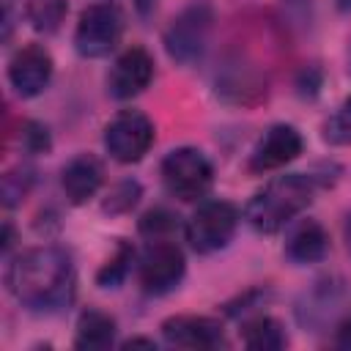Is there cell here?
Here are the masks:
<instances>
[{
    "label": "cell",
    "instance_id": "cell-1",
    "mask_svg": "<svg viewBox=\"0 0 351 351\" xmlns=\"http://www.w3.org/2000/svg\"><path fill=\"white\" fill-rule=\"evenodd\" d=\"M5 288L22 307L33 313H58L74 302V263L60 247L25 250L8 263Z\"/></svg>",
    "mask_w": 351,
    "mask_h": 351
},
{
    "label": "cell",
    "instance_id": "cell-2",
    "mask_svg": "<svg viewBox=\"0 0 351 351\" xmlns=\"http://www.w3.org/2000/svg\"><path fill=\"white\" fill-rule=\"evenodd\" d=\"M313 195H315L313 176H302V173L277 176L250 197L244 208V219L258 233H277L313 203Z\"/></svg>",
    "mask_w": 351,
    "mask_h": 351
},
{
    "label": "cell",
    "instance_id": "cell-3",
    "mask_svg": "<svg viewBox=\"0 0 351 351\" xmlns=\"http://www.w3.org/2000/svg\"><path fill=\"white\" fill-rule=\"evenodd\" d=\"M162 181L173 197L184 203L200 200L214 184V167L200 148L181 145L162 159Z\"/></svg>",
    "mask_w": 351,
    "mask_h": 351
},
{
    "label": "cell",
    "instance_id": "cell-4",
    "mask_svg": "<svg viewBox=\"0 0 351 351\" xmlns=\"http://www.w3.org/2000/svg\"><path fill=\"white\" fill-rule=\"evenodd\" d=\"M239 228V208L228 200H206L197 206V211L189 217L186 222V241L195 252L208 255L217 252L222 247H228V241L233 239Z\"/></svg>",
    "mask_w": 351,
    "mask_h": 351
},
{
    "label": "cell",
    "instance_id": "cell-5",
    "mask_svg": "<svg viewBox=\"0 0 351 351\" xmlns=\"http://www.w3.org/2000/svg\"><path fill=\"white\" fill-rule=\"evenodd\" d=\"M123 33V16L112 3H90L77 22L74 47L82 58H104L110 55Z\"/></svg>",
    "mask_w": 351,
    "mask_h": 351
},
{
    "label": "cell",
    "instance_id": "cell-6",
    "mask_svg": "<svg viewBox=\"0 0 351 351\" xmlns=\"http://www.w3.org/2000/svg\"><path fill=\"white\" fill-rule=\"evenodd\" d=\"M151 145H154V123L140 110H121L104 126V148L121 165L140 162Z\"/></svg>",
    "mask_w": 351,
    "mask_h": 351
},
{
    "label": "cell",
    "instance_id": "cell-7",
    "mask_svg": "<svg viewBox=\"0 0 351 351\" xmlns=\"http://www.w3.org/2000/svg\"><path fill=\"white\" fill-rule=\"evenodd\" d=\"M211 8L206 3H197V5H189L184 8L173 22L170 27L165 30V49L173 60L178 63H195L206 44H208V33H211Z\"/></svg>",
    "mask_w": 351,
    "mask_h": 351
},
{
    "label": "cell",
    "instance_id": "cell-8",
    "mask_svg": "<svg viewBox=\"0 0 351 351\" xmlns=\"http://www.w3.org/2000/svg\"><path fill=\"white\" fill-rule=\"evenodd\" d=\"M184 271H186V261H184L181 247L173 239H151L137 266L140 285L148 293L173 291L181 282Z\"/></svg>",
    "mask_w": 351,
    "mask_h": 351
},
{
    "label": "cell",
    "instance_id": "cell-9",
    "mask_svg": "<svg viewBox=\"0 0 351 351\" xmlns=\"http://www.w3.org/2000/svg\"><path fill=\"white\" fill-rule=\"evenodd\" d=\"M52 71H55L52 55L41 44H27L16 49L14 58L8 60V82L22 99L38 96L49 85Z\"/></svg>",
    "mask_w": 351,
    "mask_h": 351
},
{
    "label": "cell",
    "instance_id": "cell-10",
    "mask_svg": "<svg viewBox=\"0 0 351 351\" xmlns=\"http://www.w3.org/2000/svg\"><path fill=\"white\" fill-rule=\"evenodd\" d=\"M154 80V58L145 47H129L123 49L107 77V90L112 99H134L140 96Z\"/></svg>",
    "mask_w": 351,
    "mask_h": 351
},
{
    "label": "cell",
    "instance_id": "cell-11",
    "mask_svg": "<svg viewBox=\"0 0 351 351\" xmlns=\"http://www.w3.org/2000/svg\"><path fill=\"white\" fill-rule=\"evenodd\" d=\"M162 337L167 346L189 351H211L225 346L222 324L208 315H170L162 321Z\"/></svg>",
    "mask_w": 351,
    "mask_h": 351
},
{
    "label": "cell",
    "instance_id": "cell-12",
    "mask_svg": "<svg viewBox=\"0 0 351 351\" xmlns=\"http://www.w3.org/2000/svg\"><path fill=\"white\" fill-rule=\"evenodd\" d=\"M304 148V140L299 129L291 123H274L266 129V134L258 140V145L250 154V170L252 173H269L277 167H285L293 162Z\"/></svg>",
    "mask_w": 351,
    "mask_h": 351
},
{
    "label": "cell",
    "instance_id": "cell-13",
    "mask_svg": "<svg viewBox=\"0 0 351 351\" xmlns=\"http://www.w3.org/2000/svg\"><path fill=\"white\" fill-rule=\"evenodd\" d=\"M101 181H104L101 162H99L96 156H90V154L74 156V159L63 167V173H60V186H63L66 197H69L74 206L88 203V200L99 192Z\"/></svg>",
    "mask_w": 351,
    "mask_h": 351
},
{
    "label": "cell",
    "instance_id": "cell-14",
    "mask_svg": "<svg viewBox=\"0 0 351 351\" xmlns=\"http://www.w3.org/2000/svg\"><path fill=\"white\" fill-rule=\"evenodd\" d=\"M329 252V236L324 230L321 222L315 219H299L288 239H285V255L293 261V263H318L324 261Z\"/></svg>",
    "mask_w": 351,
    "mask_h": 351
},
{
    "label": "cell",
    "instance_id": "cell-15",
    "mask_svg": "<svg viewBox=\"0 0 351 351\" xmlns=\"http://www.w3.org/2000/svg\"><path fill=\"white\" fill-rule=\"evenodd\" d=\"M115 318L101 313V310H85L77 318V335H74V346L82 351H101L110 348L115 343Z\"/></svg>",
    "mask_w": 351,
    "mask_h": 351
},
{
    "label": "cell",
    "instance_id": "cell-16",
    "mask_svg": "<svg viewBox=\"0 0 351 351\" xmlns=\"http://www.w3.org/2000/svg\"><path fill=\"white\" fill-rule=\"evenodd\" d=\"M241 343L252 351H280L288 346L285 326L271 315H255L241 326Z\"/></svg>",
    "mask_w": 351,
    "mask_h": 351
},
{
    "label": "cell",
    "instance_id": "cell-17",
    "mask_svg": "<svg viewBox=\"0 0 351 351\" xmlns=\"http://www.w3.org/2000/svg\"><path fill=\"white\" fill-rule=\"evenodd\" d=\"M307 304H299V321L304 326H315V324H324L326 318H332L337 313V307L346 302V296L340 293V285H332L329 280L318 282V288L304 296Z\"/></svg>",
    "mask_w": 351,
    "mask_h": 351
},
{
    "label": "cell",
    "instance_id": "cell-18",
    "mask_svg": "<svg viewBox=\"0 0 351 351\" xmlns=\"http://www.w3.org/2000/svg\"><path fill=\"white\" fill-rule=\"evenodd\" d=\"M66 0H25V16L38 33H55L66 19Z\"/></svg>",
    "mask_w": 351,
    "mask_h": 351
},
{
    "label": "cell",
    "instance_id": "cell-19",
    "mask_svg": "<svg viewBox=\"0 0 351 351\" xmlns=\"http://www.w3.org/2000/svg\"><path fill=\"white\" fill-rule=\"evenodd\" d=\"M132 263H134V247H129L126 241H121L115 247V255H110L107 263L96 271V285L99 288H118L126 280Z\"/></svg>",
    "mask_w": 351,
    "mask_h": 351
},
{
    "label": "cell",
    "instance_id": "cell-20",
    "mask_svg": "<svg viewBox=\"0 0 351 351\" xmlns=\"http://www.w3.org/2000/svg\"><path fill=\"white\" fill-rule=\"evenodd\" d=\"M324 140L332 145H351V96L324 123Z\"/></svg>",
    "mask_w": 351,
    "mask_h": 351
},
{
    "label": "cell",
    "instance_id": "cell-21",
    "mask_svg": "<svg viewBox=\"0 0 351 351\" xmlns=\"http://www.w3.org/2000/svg\"><path fill=\"white\" fill-rule=\"evenodd\" d=\"M137 228L148 241L151 239H173V230L178 228V222L167 208H151V211L143 214Z\"/></svg>",
    "mask_w": 351,
    "mask_h": 351
},
{
    "label": "cell",
    "instance_id": "cell-22",
    "mask_svg": "<svg viewBox=\"0 0 351 351\" xmlns=\"http://www.w3.org/2000/svg\"><path fill=\"white\" fill-rule=\"evenodd\" d=\"M137 200H140V184H137V181H121V184L110 192V197L104 200V211H107V214H123V211H129Z\"/></svg>",
    "mask_w": 351,
    "mask_h": 351
},
{
    "label": "cell",
    "instance_id": "cell-23",
    "mask_svg": "<svg viewBox=\"0 0 351 351\" xmlns=\"http://www.w3.org/2000/svg\"><path fill=\"white\" fill-rule=\"evenodd\" d=\"M19 143H22L25 154H47L49 151V132H47V126H41L36 121H22Z\"/></svg>",
    "mask_w": 351,
    "mask_h": 351
},
{
    "label": "cell",
    "instance_id": "cell-24",
    "mask_svg": "<svg viewBox=\"0 0 351 351\" xmlns=\"http://www.w3.org/2000/svg\"><path fill=\"white\" fill-rule=\"evenodd\" d=\"M30 184H33V173H30V170L5 173V178H3V197H5V206L19 203V200L27 195Z\"/></svg>",
    "mask_w": 351,
    "mask_h": 351
},
{
    "label": "cell",
    "instance_id": "cell-25",
    "mask_svg": "<svg viewBox=\"0 0 351 351\" xmlns=\"http://www.w3.org/2000/svg\"><path fill=\"white\" fill-rule=\"evenodd\" d=\"M335 346L343 351H351V315H346L335 329Z\"/></svg>",
    "mask_w": 351,
    "mask_h": 351
},
{
    "label": "cell",
    "instance_id": "cell-26",
    "mask_svg": "<svg viewBox=\"0 0 351 351\" xmlns=\"http://www.w3.org/2000/svg\"><path fill=\"white\" fill-rule=\"evenodd\" d=\"M11 8H14V0H3V38L11 36Z\"/></svg>",
    "mask_w": 351,
    "mask_h": 351
},
{
    "label": "cell",
    "instance_id": "cell-27",
    "mask_svg": "<svg viewBox=\"0 0 351 351\" xmlns=\"http://www.w3.org/2000/svg\"><path fill=\"white\" fill-rule=\"evenodd\" d=\"M123 348H156V343L148 340V337H132V340L123 343Z\"/></svg>",
    "mask_w": 351,
    "mask_h": 351
},
{
    "label": "cell",
    "instance_id": "cell-28",
    "mask_svg": "<svg viewBox=\"0 0 351 351\" xmlns=\"http://www.w3.org/2000/svg\"><path fill=\"white\" fill-rule=\"evenodd\" d=\"M343 239H346V250H348V255H351V214H348L346 222H343Z\"/></svg>",
    "mask_w": 351,
    "mask_h": 351
},
{
    "label": "cell",
    "instance_id": "cell-29",
    "mask_svg": "<svg viewBox=\"0 0 351 351\" xmlns=\"http://www.w3.org/2000/svg\"><path fill=\"white\" fill-rule=\"evenodd\" d=\"M154 3H156V0H134V5H137L140 14H148V11L154 8Z\"/></svg>",
    "mask_w": 351,
    "mask_h": 351
},
{
    "label": "cell",
    "instance_id": "cell-30",
    "mask_svg": "<svg viewBox=\"0 0 351 351\" xmlns=\"http://www.w3.org/2000/svg\"><path fill=\"white\" fill-rule=\"evenodd\" d=\"M337 5H340V11H351V0H337Z\"/></svg>",
    "mask_w": 351,
    "mask_h": 351
},
{
    "label": "cell",
    "instance_id": "cell-31",
    "mask_svg": "<svg viewBox=\"0 0 351 351\" xmlns=\"http://www.w3.org/2000/svg\"><path fill=\"white\" fill-rule=\"evenodd\" d=\"M348 71H351V47H348Z\"/></svg>",
    "mask_w": 351,
    "mask_h": 351
}]
</instances>
